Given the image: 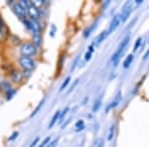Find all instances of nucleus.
<instances>
[{
	"instance_id": "1",
	"label": "nucleus",
	"mask_w": 149,
	"mask_h": 147,
	"mask_svg": "<svg viewBox=\"0 0 149 147\" xmlns=\"http://www.w3.org/2000/svg\"><path fill=\"white\" fill-rule=\"evenodd\" d=\"M129 40H130V34L126 35L125 37H124L123 39L121 40V42L119 43L118 47H117L116 51H115L113 53V55L111 56V59H110V61H111V63L113 64L114 67L116 66L117 62L119 61V59L121 58L122 54H123L124 51H125V49L127 48V45H128V43H129Z\"/></svg>"
},
{
	"instance_id": "2",
	"label": "nucleus",
	"mask_w": 149,
	"mask_h": 147,
	"mask_svg": "<svg viewBox=\"0 0 149 147\" xmlns=\"http://www.w3.org/2000/svg\"><path fill=\"white\" fill-rule=\"evenodd\" d=\"M20 54L22 57L32 58L37 54V47L31 42H24L20 47Z\"/></svg>"
},
{
	"instance_id": "3",
	"label": "nucleus",
	"mask_w": 149,
	"mask_h": 147,
	"mask_svg": "<svg viewBox=\"0 0 149 147\" xmlns=\"http://www.w3.org/2000/svg\"><path fill=\"white\" fill-rule=\"evenodd\" d=\"M18 64L23 69V71L25 72H32V70L35 68V65H36L35 61L32 58L22 57V56L18 59Z\"/></svg>"
},
{
	"instance_id": "4",
	"label": "nucleus",
	"mask_w": 149,
	"mask_h": 147,
	"mask_svg": "<svg viewBox=\"0 0 149 147\" xmlns=\"http://www.w3.org/2000/svg\"><path fill=\"white\" fill-rule=\"evenodd\" d=\"M9 36H10V33H9L8 26L6 25L5 21L0 15V44H3L6 41H8Z\"/></svg>"
},
{
	"instance_id": "5",
	"label": "nucleus",
	"mask_w": 149,
	"mask_h": 147,
	"mask_svg": "<svg viewBox=\"0 0 149 147\" xmlns=\"http://www.w3.org/2000/svg\"><path fill=\"white\" fill-rule=\"evenodd\" d=\"M132 11H133V2L132 1H127L124 3V5L122 6L121 13L119 14L121 18V22H125L128 19L129 16L131 15Z\"/></svg>"
},
{
	"instance_id": "6",
	"label": "nucleus",
	"mask_w": 149,
	"mask_h": 147,
	"mask_svg": "<svg viewBox=\"0 0 149 147\" xmlns=\"http://www.w3.org/2000/svg\"><path fill=\"white\" fill-rule=\"evenodd\" d=\"M26 4H27V14L30 17V19H33V20H37L40 18V11L38 8L33 5L32 1H28L26 0Z\"/></svg>"
},
{
	"instance_id": "7",
	"label": "nucleus",
	"mask_w": 149,
	"mask_h": 147,
	"mask_svg": "<svg viewBox=\"0 0 149 147\" xmlns=\"http://www.w3.org/2000/svg\"><path fill=\"white\" fill-rule=\"evenodd\" d=\"M10 79L14 84H17V85H19V84H21L24 81L25 77H24L23 72L19 71V70H17V69H14L13 71L10 73Z\"/></svg>"
},
{
	"instance_id": "8",
	"label": "nucleus",
	"mask_w": 149,
	"mask_h": 147,
	"mask_svg": "<svg viewBox=\"0 0 149 147\" xmlns=\"http://www.w3.org/2000/svg\"><path fill=\"white\" fill-rule=\"evenodd\" d=\"M13 10H14V12H15L16 15H17L20 19H22V20H24V19L27 18V16H28L27 9H25L24 7L21 6L19 2H17V3H14Z\"/></svg>"
},
{
	"instance_id": "9",
	"label": "nucleus",
	"mask_w": 149,
	"mask_h": 147,
	"mask_svg": "<svg viewBox=\"0 0 149 147\" xmlns=\"http://www.w3.org/2000/svg\"><path fill=\"white\" fill-rule=\"evenodd\" d=\"M121 24V18H120V15L119 14H116V15L113 16V18L111 19L110 21V24H109V33H112L113 31L116 30L118 28V26Z\"/></svg>"
},
{
	"instance_id": "10",
	"label": "nucleus",
	"mask_w": 149,
	"mask_h": 147,
	"mask_svg": "<svg viewBox=\"0 0 149 147\" xmlns=\"http://www.w3.org/2000/svg\"><path fill=\"white\" fill-rule=\"evenodd\" d=\"M12 88H12V85L9 81H7V79H2V81H0V91H1L2 93H7L9 91H11Z\"/></svg>"
},
{
	"instance_id": "11",
	"label": "nucleus",
	"mask_w": 149,
	"mask_h": 147,
	"mask_svg": "<svg viewBox=\"0 0 149 147\" xmlns=\"http://www.w3.org/2000/svg\"><path fill=\"white\" fill-rule=\"evenodd\" d=\"M109 31H107V30L102 31V32L100 33V34L97 37V39L95 40V42H93V45H95V46L100 45V44H102V43L103 42V41L107 39V36H109Z\"/></svg>"
},
{
	"instance_id": "12",
	"label": "nucleus",
	"mask_w": 149,
	"mask_h": 147,
	"mask_svg": "<svg viewBox=\"0 0 149 147\" xmlns=\"http://www.w3.org/2000/svg\"><path fill=\"white\" fill-rule=\"evenodd\" d=\"M120 100H121V93H119L118 95H117L116 96H115V98H114V100H112V102H110L109 105H107V109H105V111H107V112H109L110 109H112V108L116 107L117 105H119V102H120Z\"/></svg>"
},
{
	"instance_id": "13",
	"label": "nucleus",
	"mask_w": 149,
	"mask_h": 147,
	"mask_svg": "<svg viewBox=\"0 0 149 147\" xmlns=\"http://www.w3.org/2000/svg\"><path fill=\"white\" fill-rule=\"evenodd\" d=\"M60 114H61V110H57L56 113H55V114L53 115V117H52L51 121H50V123H49V126H48V128H49V129L53 128V126H54V125L56 124L58 121H59Z\"/></svg>"
},
{
	"instance_id": "14",
	"label": "nucleus",
	"mask_w": 149,
	"mask_h": 147,
	"mask_svg": "<svg viewBox=\"0 0 149 147\" xmlns=\"http://www.w3.org/2000/svg\"><path fill=\"white\" fill-rule=\"evenodd\" d=\"M102 96L100 95L97 100H95V102H93V112H97L98 109H100V107H102Z\"/></svg>"
},
{
	"instance_id": "15",
	"label": "nucleus",
	"mask_w": 149,
	"mask_h": 147,
	"mask_svg": "<svg viewBox=\"0 0 149 147\" xmlns=\"http://www.w3.org/2000/svg\"><path fill=\"white\" fill-rule=\"evenodd\" d=\"M44 102H45V98H42V100H41V102H39V105H37V107H36L35 109L33 110V112H32V113H31V114H30V117H33V116H35V115L37 114L38 112L40 111V109H41V108H42L43 105H44Z\"/></svg>"
},
{
	"instance_id": "16",
	"label": "nucleus",
	"mask_w": 149,
	"mask_h": 147,
	"mask_svg": "<svg viewBox=\"0 0 149 147\" xmlns=\"http://www.w3.org/2000/svg\"><path fill=\"white\" fill-rule=\"evenodd\" d=\"M132 61H133V54H129L123 62V68H125V69L128 68V67L131 65Z\"/></svg>"
},
{
	"instance_id": "17",
	"label": "nucleus",
	"mask_w": 149,
	"mask_h": 147,
	"mask_svg": "<svg viewBox=\"0 0 149 147\" xmlns=\"http://www.w3.org/2000/svg\"><path fill=\"white\" fill-rule=\"evenodd\" d=\"M69 109H70V107H66L64 108L63 110L61 111V114H60V118H59V123H62V122L64 121V118H65V116L67 115V113L69 112Z\"/></svg>"
},
{
	"instance_id": "18",
	"label": "nucleus",
	"mask_w": 149,
	"mask_h": 147,
	"mask_svg": "<svg viewBox=\"0 0 149 147\" xmlns=\"http://www.w3.org/2000/svg\"><path fill=\"white\" fill-rule=\"evenodd\" d=\"M95 26H97V23H93V24H92V25L90 26L85 31V33H84V37L85 38H86V37H88L91 34H92V32L93 31V29L95 28Z\"/></svg>"
},
{
	"instance_id": "19",
	"label": "nucleus",
	"mask_w": 149,
	"mask_h": 147,
	"mask_svg": "<svg viewBox=\"0 0 149 147\" xmlns=\"http://www.w3.org/2000/svg\"><path fill=\"white\" fill-rule=\"evenodd\" d=\"M70 81H71V77H67L66 79H65V81H64V83L62 84V86H61V88H60V91H63L65 88L68 86V85L70 84Z\"/></svg>"
},
{
	"instance_id": "20",
	"label": "nucleus",
	"mask_w": 149,
	"mask_h": 147,
	"mask_svg": "<svg viewBox=\"0 0 149 147\" xmlns=\"http://www.w3.org/2000/svg\"><path fill=\"white\" fill-rule=\"evenodd\" d=\"M16 91H16V88H12L11 91H9L8 93H5V95H6V100H10L11 98H13V96L15 95Z\"/></svg>"
},
{
	"instance_id": "21",
	"label": "nucleus",
	"mask_w": 149,
	"mask_h": 147,
	"mask_svg": "<svg viewBox=\"0 0 149 147\" xmlns=\"http://www.w3.org/2000/svg\"><path fill=\"white\" fill-rule=\"evenodd\" d=\"M32 3H33V5L36 7V8L40 9L41 7L44 5L45 1H44V0H40V1H39V0H35V1H32Z\"/></svg>"
},
{
	"instance_id": "22",
	"label": "nucleus",
	"mask_w": 149,
	"mask_h": 147,
	"mask_svg": "<svg viewBox=\"0 0 149 147\" xmlns=\"http://www.w3.org/2000/svg\"><path fill=\"white\" fill-rule=\"evenodd\" d=\"M59 140H60V137H57V138L53 139V140H51L49 143L47 144L46 147H56L58 145V142H59Z\"/></svg>"
},
{
	"instance_id": "23",
	"label": "nucleus",
	"mask_w": 149,
	"mask_h": 147,
	"mask_svg": "<svg viewBox=\"0 0 149 147\" xmlns=\"http://www.w3.org/2000/svg\"><path fill=\"white\" fill-rule=\"evenodd\" d=\"M80 57L81 56H78L76 58V59L74 60V63H73V66L71 67V69H70V72H74V69L77 68V66H78V64H79V61H80Z\"/></svg>"
},
{
	"instance_id": "24",
	"label": "nucleus",
	"mask_w": 149,
	"mask_h": 147,
	"mask_svg": "<svg viewBox=\"0 0 149 147\" xmlns=\"http://www.w3.org/2000/svg\"><path fill=\"white\" fill-rule=\"evenodd\" d=\"M141 42H142V38L139 37L138 39L136 40L135 44H134V47H133V51L134 52H136L139 49V47H140V45H141Z\"/></svg>"
},
{
	"instance_id": "25",
	"label": "nucleus",
	"mask_w": 149,
	"mask_h": 147,
	"mask_svg": "<svg viewBox=\"0 0 149 147\" xmlns=\"http://www.w3.org/2000/svg\"><path fill=\"white\" fill-rule=\"evenodd\" d=\"M113 135H114V125H111V126L109 127V137H107V139H109V141H110L112 138H113Z\"/></svg>"
},
{
	"instance_id": "26",
	"label": "nucleus",
	"mask_w": 149,
	"mask_h": 147,
	"mask_svg": "<svg viewBox=\"0 0 149 147\" xmlns=\"http://www.w3.org/2000/svg\"><path fill=\"white\" fill-rule=\"evenodd\" d=\"M51 141V137L50 136H48V137H46V138L44 139L42 142H41V144L38 147H46L47 146V144L49 143V142Z\"/></svg>"
},
{
	"instance_id": "27",
	"label": "nucleus",
	"mask_w": 149,
	"mask_h": 147,
	"mask_svg": "<svg viewBox=\"0 0 149 147\" xmlns=\"http://www.w3.org/2000/svg\"><path fill=\"white\" fill-rule=\"evenodd\" d=\"M102 146H103V140L102 138H97V140L95 141L93 147H102Z\"/></svg>"
},
{
	"instance_id": "28",
	"label": "nucleus",
	"mask_w": 149,
	"mask_h": 147,
	"mask_svg": "<svg viewBox=\"0 0 149 147\" xmlns=\"http://www.w3.org/2000/svg\"><path fill=\"white\" fill-rule=\"evenodd\" d=\"M84 125H85V121H84L83 119H80V120H78V121L76 122L74 126H76V128L78 129V128H80L81 126H84Z\"/></svg>"
},
{
	"instance_id": "29",
	"label": "nucleus",
	"mask_w": 149,
	"mask_h": 147,
	"mask_svg": "<svg viewBox=\"0 0 149 147\" xmlns=\"http://www.w3.org/2000/svg\"><path fill=\"white\" fill-rule=\"evenodd\" d=\"M18 131H14L13 132V133H12V135L10 136V137H9V138H8V140L9 141H12V140H14V139H15L16 138V137H17L18 136Z\"/></svg>"
},
{
	"instance_id": "30",
	"label": "nucleus",
	"mask_w": 149,
	"mask_h": 147,
	"mask_svg": "<svg viewBox=\"0 0 149 147\" xmlns=\"http://www.w3.org/2000/svg\"><path fill=\"white\" fill-rule=\"evenodd\" d=\"M78 83H79V79H76V81H74V83H73V85H72V86H71V88H70V90H69V91H68V93H72V91H74V86H76L77 85H78Z\"/></svg>"
},
{
	"instance_id": "31",
	"label": "nucleus",
	"mask_w": 149,
	"mask_h": 147,
	"mask_svg": "<svg viewBox=\"0 0 149 147\" xmlns=\"http://www.w3.org/2000/svg\"><path fill=\"white\" fill-rule=\"evenodd\" d=\"M92 55H93V53H91V52H86V55H85V60L86 61H90L91 60V58H92Z\"/></svg>"
},
{
	"instance_id": "32",
	"label": "nucleus",
	"mask_w": 149,
	"mask_h": 147,
	"mask_svg": "<svg viewBox=\"0 0 149 147\" xmlns=\"http://www.w3.org/2000/svg\"><path fill=\"white\" fill-rule=\"evenodd\" d=\"M39 140H40L39 137H37V138H35V139H34V141H33L32 143L30 144V146H29V147H35L36 145H37L38 142H39Z\"/></svg>"
},
{
	"instance_id": "33",
	"label": "nucleus",
	"mask_w": 149,
	"mask_h": 147,
	"mask_svg": "<svg viewBox=\"0 0 149 147\" xmlns=\"http://www.w3.org/2000/svg\"><path fill=\"white\" fill-rule=\"evenodd\" d=\"M55 30H56V28H55V26L53 25V26H52V31H51V36H52V37H53V36H54V34H55V33H54V31H55Z\"/></svg>"
},
{
	"instance_id": "34",
	"label": "nucleus",
	"mask_w": 149,
	"mask_h": 147,
	"mask_svg": "<svg viewBox=\"0 0 149 147\" xmlns=\"http://www.w3.org/2000/svg\"><path fill=\"white\" fill-rule=\"evenodd\" d=\"M85 127H86V125H84V126H81L80 128L76 129V131H81V130H84V129H85Z\"/></svg>"
},
{
	"instance_id": "35",
	"label": "nucleus",
	"mask_w": 149,
	"mask_h": 147,
	"mask_svg": "<svg viewBox=\"0 0 149 147\" xmlns=\"http://www.w3.org/2000/svg\"><path fill=\"white\" fill-rule=\"evenodd\" d=\"M142 3V0H137V1L135 2V4H141Z\"/></svg>"
},
{
	"instance_id": "36",
	"label": "nucleus",
	"mask_w": 149,
	"mask_h": 147,
	"mask_svg": "<svg viewBox=\"0 0 149 147\" xmlns=\"http://www.w3.org/2000/svg\"><path fill=\"white\" fill-rule=\"evenodd\" d=\"M148 43H149V40H148Z\"/></svg>"
}]
</instances>
